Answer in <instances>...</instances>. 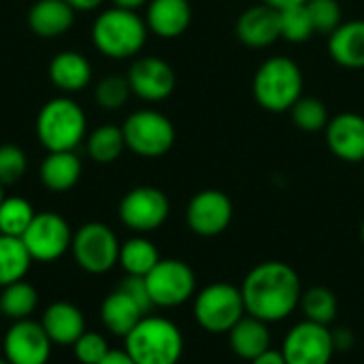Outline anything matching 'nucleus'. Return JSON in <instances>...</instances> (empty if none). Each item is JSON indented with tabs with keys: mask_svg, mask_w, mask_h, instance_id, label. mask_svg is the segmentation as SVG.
I'll list each match as a JSON object with an SVG mask.
<instances>
[{
	"mask_svg": "<svg viewBox=\"0 0 364 364\" xmlns=\"http://www.w3.org/2000/svg\"><path fill=\"white\" fill-rule=\"evenodd\" d=\"M239 288L245 314L267 324L290 318L301 305L303 296L299 273L282 260H267L256 264Z\"/></svg>",
	"mask_w": 364,
	"mask_h": 364,
	"instance_id": "1",
	"label": "nucleus"
},
{
	"mask_svg": "<svg viewBox=\"0 0 364 364\" xmlns=\"http://www.w3.org/2000/svg\"><path fill=\"white\" fill-rule=\"evenodd\" d=\"M305 77L296 60L288 55L267 58L254 73L252 94L260 109L269 113H286L303 96Z\"/></svg>",
	"mask_w": 364,
	"mask_h": 364,
	"instance_id": "2",
	"label": "nucleus"
},
{
	"mask_svg": "<svg viewBox=\"0 0 364 364\" xmlns=\"http://www.w3.org/2000/svg\"><path fill=\"white\" fill-rule=\"evenodd\" d=\"M147 23L136 11L111 6L92 23L94 47L111 60H128L139 55L147 43Z\"/></svg>",
	"mask_w": 364,
	"mask_h": 364,
	"instance_id": "3",
	"label": "nucleus"
},
{
	"mask_svg": "<svg viewBox=\"0 0 364 364\" xmlns=\"http://www.w3.org/2000/svg\"><path fill=\"white\" fill-rule=\"evenodd\" d=\"M124 350L134 364H179L183 356V335L175 322L145 316L124 337Z\"/></svg>",
	"mask_w": 364,
	"mask_h": 364,
	"instance_id": "4",
	"label": "nucleus"
},
{
	"mask_svg": "<svg viewBox=\"0 0 364 364\" xmlns=\"http://www.w3.org/2000/svg\"><path fill=\"white\" fill-rule=\"evenodd\" d=\"M87 117L68 96L47 100L36 115V136L47 151H75L87 136Z\"/></svg>",
	"mask_w": 364,
	"mask_h": 364,
	"instance_id": "5",
	"label": "nucleus"
},
{
	"mask_svg": "<svg viewBox=\"0 0 364 364\" xmlns=\"http://www.w3.org/2000/svg\"><path fill=\"white\" fill-rule=\"evenodd\" d=\"M126 149L139 158H162L166 156L177 139L173 122L156 109H139L122 124Z\"/></svg>",
	"mask_w": 364,
	"mask_h": 364,
	"instance_id": "6",
	"label": "nucleus"
},
{
	"mask_svg": "<svg viewBox=\"0 0 364 364\" xmlns=\"http://www.w3.org/2000/svg\"><path fill=\"white\" fill-rule=\"evenodd\" d=\"M245 316L241 288L215 282L194 296V318L198 326L211 335H228V331Z\"/></svg>",
	"mask_w": 364,
	"mask_h": 364,
	"instance_id": "7",
	"label": "nucleus"
},
{
	"mask_svg": "<svg viewBox=\"0 0 364 364\" xmlns=\"http://www.w3.org/2000/svg\"><path fill=\"white\" fill-rule=\"evenodd\" d=\"M119 247L117 235L102 222H87L73 232V258L79 269L92 275L109 273L119 262Z\"/></svg>",
	"mask_w": 364,
	"mask_h": 364,
	"instance_id": "8",
	"label": "nucleus"
},
{
	"mask_svg": "<svg viewBox=\"0 0 364 364\" xmlns=\"http://www.w3.org/2000/svg\"><path fill=\"white\" fill-rule=\"evenodd\" d=\"M147 290L154 307H179L188 303L196 292L194 269L177 258H162L147 275Z\"/></svg>",
	"mask_w": 364,
	"mask_h": 364,
	"instance_id": "9",
	"label": "nucleus"
},
{
	"mask_svg": "<svg viewBox=\"0 0 364 364\" xmlns=\"http://www.w3.org/2000/svg\"><path fill=\"white\" fill-rule=\"evenodd\" d=\"M171 213L168 196L154 186L132 188L119 203V220L126 228L147 235L164 226Z\"/></svg>",
	"mask_w": 364,
	"mask_h": 364,
	"instance_id": "10",
	"label": "nucleus"
},
{
	"mask_svg": "<svg viewBox=\"0 0 364 364\" xmlns=\"http://www.w3.org/2000/svg\"><path fill=\"white\" fill-rule=\"evenodd\" d=\"M28 254L36 262H53L60 260L73 243V230L68 222L53 211L36 213L32 224L21 237Z\"/></svg>",
	"mask_w": 364,
	"mask_h": 364,
	"instance_id": "11",
	"label": "nucleus"
},
{
	"mask_svg": "<svg viewBox=\"0 0 364 364\" xmlns=\"http://www.w3.org/2000/svg\"><path fill=\"white\" fill-rule=\"evenodd\" d=\"M335 352L333 331L309 320L294 324L282 343L286 364H331Z\"/></svg>",
	"mask_w": 364,
	"mask_h": 364,
	"instance_id": "12",
	"label": "nucleus"
},
{
	"mask_svg": "<svg viewBox=\"0 0 364 364\" xmlns=\"http://www.w3.org/2000/svg\"><path fill=\"white\" fill-rule=\"evenodd\" d=\"M235 215V207L228 194L222 190H200L186 207V224L198 237H218L228 230Z\"/></svg>",
	"mask_w": 364,
	"mask_h": 364,
	"instance_id": "13",
	"label": "nucleus"
},
{
	"mask_svg": "<svg viewBox=\"0 0 364 364\" xmlns=\"http://www.w3.org/2000/svg\"><path fill=\"white\" fill-rule=\"evenodd\" d=\"M51 339L41 322L17 320L9 326L2 348L11 364H47L51 358Z\"/></svg>",
	"mask_w": 364,
	"mask_h": 364,
	"instance_id": "14",
	"label": "nucleus"
},
{
	"mask_svg": "<svg viewBox=\"0 0 364 364\" xmlns=\"http://www.w3.org/2000/svg\"><path fill=\"white\" fill-rule=\"evenodd\" d=\"M128 83L134 96L147 102L166 100L177 87V75L173 66L156 55H143L128 68Z\"/></svg>",
	"mask_w": 364,
	"mask_h": 364,
	"instance_id": "15",
	"label": "nucleus"
},
{
	"mask_svg": "<svg viewBox=\"0 0 364 364\" xmlns=\"http://www.w3.org/2000/svg\"><path fill=\"white\" fill-rule=\"evenodd\" d=\"M328 149L343 162H364V115L343 111L328 119L324 128Z\"/></svg>",
	"mask_w": 364,
	"mask_h": 364,
	"instance_id": "16",
	"label": "nucleus"
},
{
	"mask_svg": "<svg viewBox=\"0 0 364 364\" xmlns=\"http://www.w3.org/2000/svg\"><path fill=\"white\" fill-rule=\"evenodd\" d=\"M235 34H237L239 43L250 49L271 47L273 43H277L282 38L279 11L264 2L245 9L235 23Z\"/></svg>",
	"mask_w": 364,
	"mask_h": 364,
	"instance_id": "17",
	"label": "nucleus"
},
{
	"mask_svg": "<svg viewBox=\"0 0 364 364\" xmlns=\"http://www.w3.org/2000/svg\"><path fill=\"white\" fill-rule=\"evenodd\" d=\"M145 23L158 38H179L192 23L190 0H149Z\"/></svg>",
	"mask_w": 364,
	"mask_h": 364,
	"instance_id": "18",
	"label": "nucleus"
},
{
	"mask_svg": "<svg viewBox=\"0 0 364 364\" xmlns=\"http://www.w3.org/2000/svg\"><path fill=\"white\" fill-rule=\"evenodd\" d=\"M75 13L66 0H36L28 9V28L38 38H58L73 28Z\"/></svg>",
	"mask_w": 364,
	"mask_h": 364,
	"instance_id": "19",
	"label": "nucleus"
},
{
	"mask_svg": "<svg viewBox=\"0 0 364 364\" xmlns=\"http://www.w3.org/2000/svg\"><path fill=\"white\" fill-rule=\"evenodd\" d=\"M328 55L341 68H364V19H348L328 36Z\"/></svg>",
	"mask_w": 364,
	"mask_h": 364,
	"instance_id": "20",
	"label": "nucleus"
},
{
	"mask_svg": "<svg viewBox=\"0 0 364 364\" xmlns=\"http://www.w3.org/2000/svg\"><path fill=\"white\" fill-rule=\"evenodd\" d=\"M41 324L55 346H73L85 333V318L81 309L66 301L51 303L43 314Z\"/></svg>",
	"mask_w": 364,
	"mask_h": 364,
	"instance_id": "21",
	"label": "nucleus"
},
{
	"mask_svg": "<svg viewBox=\"0 0 364 364\" xmlns=\"http://www.w3.org/2000/svg\"><path fill=\"white\" fill-rule=\"evenodd\" d=\"M49 79L51 83L64 92L75 94L85 90L92 83V64L90 60L79 51H60L49 62Z\"/></svg>",
	"mask_w": 364,
	"mask_h": 364,
	"instance_id": "22",
	"label": "nucleus"
},
{
	"mask_svg": "<svg viewBox=\"0 0 364 364\" xmlns=\"http://www.w3.org/2000/svg\"><path fill=\"white\" fill-rule=\"evenodd\" d=\"M228 343L235 356L241 360H254L262 352L271 348V331L269 324L254 318V316H243L230 331H228Z\"/></svg>",
	"mask_w": 364,
	"mask_h": 364,
	"instance_id": "23",
	"label": "nucleus"
},
{
	"mask_svg": "<svg viewBox=\"0 0 364 364\" xmlns=\"http://www.w3.org/2000/svg\"><path fill=\"white\" fill-rule=\"evenodd\" d=\"M83 166L75 151H49L41 162V183L51 192H68L81 179Z\"/></svg>",
	"mask_w": 364,
	"mask_h": 364,
	"instance_id": "24",
	"label": "nucleus"
},
{
	"mask_svg": "<svg viewBox=\"0 0 364 364\" xmlns=\"http://www.w3.org/2000/svg\"><path fill=\"white\" fill-rule=\"evenodd\" d=\"M147 314L132 301L122 288L113 290L100 307V320L105 328L117 337H126Z\"/></svg>",
	"mask_w": 364,
	"mask_h": 364,
	"instance_id": "25",
	"label": "nucleus"
},
{
	"mask_svg": "<svg viewBox=\"0 0 364 364\" xmlns=\"http://www.w3.org/2000/svg\"><path fill=\"white\" fill-rule=\"evenodd\" d=\"M32 264L23 241L19 237L0 235V288L21 282Z\"/></svg>",
	"mask_w": 364,
	"mask_h": 364,
	"instance_id": "26",
	"label": "nucleus"
},
{
	"mask_svg": "<svg viewBox=\"0 0 364 364\" xmlns=\"http://www.w3.org/2000/svg\"><path fill=\"white\" fill-rule=\"evenodd\" d=\"M160 260L162 258H160L158 247L149 239H145L143 235L128 239L119 247V264L126 271V275L145 277Z\"/></svg>",
	"mask_w": 364,
	"mask_h": 364,
	"instance_id": "27",
	"label": "nucleus"
},
{
	"mask_svg": "<svg viewBox=\"0 0 364 364\" xmlns=\"http://www.w3.org/2000/svg\"><path fill=\"white\" fill-rule=\"evenodd\" d=\"M85 149H87V156L98 164L115 162L122 156V151L126 149L122 126L105 124V126L94 128L85 136Z\"/></svg>",
	"mask_w": 364,
	"mask_h": 364,
	"instance_id": "28",
	"label": "nucleus"
},
{
	"mask_svg": "<svg viewBox=\"0 0 364 364\" xmlns=\"http://www.w3.org/2000/svg\"><path fill=\"white\" fill-rule=\"evenodd\" d=\"M38 305V292L28 282H15L2 288L0 292V311L4 318L17 322L28 320Z\"/></svg>",
	"mask_w": 364,
	"mask_h": 364,
	"instance_id": "29",
	"label": "nucleus"
},
{
	"mask_svg": "<svg viewBox=\"0 0 364 364\" xmlns=\"http://www.w3.org/2000/svg\"><path fill=\"white\" fill-rule=\"evenodd\" d=\"M301 311L305 316V320L316 322V324H333L339 311V301L335 296V292L331 288L324 286H314L309 290L303 292L301 296Z\"/></svg>",
	"mask_w": 364,
	"mask_h": 364,
	"instance_id": "30",
	"label": "nucleus"
},
{
	"mask_svg": "<svg viewBox=\"0 0 364 364\" xmlns=\"http://www.w3.org/2000/svg\"><path fill=\"white\" fill-rule=\"evenodd\" d=\"M34 215L36 211L32 203L23 196H4V200L0 203V235L21 239Z\"/></svg>",
	"mask_w": 364,
	"mask_h": 364,
	"instance_id": "31",
	"label": "nucleus"
},
{
	"mask_svg": "<svg viewBox=\"0 0 364 364\" xmlns=\"http://www.w3.org/2000/svg\"><path fill=\"white\" fill-rule=\"evenodd\" d=\"M288 113H290L292 124L303 132H320L326 128L331 119L324 100L316 96H301Z\"/></svg>",
	"mask_w": 364,
	"mask_h": 364,
	"instance_id": "32",
	"label": "nucleus"
},
{
	"mask_svg": "<svg viewBox=\"0 0 364 364\" xmlns=\"http://www.w3.org/2000/svg\"><path fill=\"white\" fill-rule=\"evenodd\" d=\"M279 28H282V38H286L288 43H296V45L309 41L316 32L307 4L279 11Z\"/></svg>",
	"mask_w": 364,
	"mask_h": 364,
	"instance_id": "33",
	"label": "nucleus"
},
{
	"mask_svg": "<svg viewBox=\"0 0 364 364\" xmlns=\"http://www.w3.org/2000/svg\"><path fill=\"white\" fill-rule=\"evenodd\" d=\"M130 94H132V90H130L128 77H124V75L102 77L94 85V100L105 111H117V109H122L128 102Z\"/></svg>",
	"mask_w": 364,
	"mask_h": 364,
	"instance_id": "34",
	"label": "nucleus"
},
{
	"mask_svg": "<svg viewBox=\"0 0 364 364\" xmlns=\"http://www.w3.org/2000/svg\"><path fill=\"white\" fill-rule=\"evenodd\" d=\"M307 11L314 21V30L318 34L331 36L343 23V9L339 0H309Z\"/></svg>",
	"mask_w": 364,
	"mask_h": 364,
	"instance_id": "35",
	"label": "nucleus"
},
{
	"mask_svg": "<svg viewBox=\"0 0 364 364\" xmlns=\"http://www.w3.org/2000/svg\"><path fill=\"white\" fill-rule=\"evenodd\" d=\"M26 171H28L26 151L13 143L0 145V183L13 186L26 175Z\"/></svg>",
	"mask_w": 364,
	"mask_h": 364,
	"instance_id": "36",
	"label": "nucleus"
},
{
	"mask_svg": "<svg viewBox=\"0 0 364 364\" xmlns=\"http://www.w3.org/2000/svg\"><path fill=\"white\" fill-rule=\"evenodd\" d=\"M73 352H75V358L81 364H98L109 354V346H107V339L102 335L85 331L73 343Z\"/></svg>",
	"mask_w": 364,
	"mask_h": 364,
	"instance_id": "37",
	"label": "nucleus"
},
{
	"mask_svg": "<svg viewBox=\"0 0 364 364\" xmlns=\"http://www.w3.org/2000/svg\"><path fill=\"white\" fill-rule=\"evenodd\" d=\"M119 288L132 299V301H136V305L145 311V314H149L151 311V307H154V303H151V296H149V290H147V282H145V277H139V275H126L124 277V282L119 284Z\"/></svg>",
	"mask_w": 364,
	"mask_h": 364,
	"instance_id": "38",
	"label": "nucleus"
},
{
	"mask_svg": "<svg viewBox=\"0 0 364 364\" xmlns=\"http://www.w3.org/2000/svg\"><path fill=\"white\" fill-rule=\"evenodd\" d=\"M354 333L350 328H337L333 331V343L337 352H350L354 348Z\"/></svg>",
	"mask_w": 364,
	"mask_h": 364,
	"instance_id": "39",
	"label": "nucleus"
},
{
	"mask_svg": "<svg viewBox=\"0 0 364 364\" xmlns=\"http://www.w3.org/2000/svg\"><path fill=\"white\" fill-rule=\"evenodd\" d=\"M252 364H286V360H284L282 350H273V348H269V350H267V352H262L258 358H254Z\"/></svg>",
	"mask_w": 364,
	"mask_h": 364,
	"instance_id": "40",
	"label": "nucleus"
},
{
	"mask_svg": "<svg viewBox=\"0 0 364 364\" xmlns=\"http://www.w3.org/2000/svg\"><path fill=\"white\" fill-rule=\"evenodd\" d=\"M98 364H134V360L126 354V350H109V354Z\"/></svg>",
	"mask_w": 364,
	"mask_h": 364,
	"instance_id": "41",
	"label": "nucleus"
},
{
	"mask_svg": "<svg viewBox=\"0 0 364 364\" xmlns=\"http://www.w3.org/2000/svg\"><path fill=\"white\" fill-rule=\"evenodd\" d=\"M75 11H94L98 9L105 0H66Z\"/></svg>",
	"mask_w": 364,
	"mask_h": 364,
	"instance_id": "42",
	"label": "nucleus"
},
{
	"mask_svg": "<svg viewBox=\"0 0 364 364\" xmlns=\"http://www.w3.org/2000/svg\"><path fill=\"white\" fill-rule=\"evenodd\" d=\"M277 11H284V9H290V6H299V4H307L309 0H260Z\"/></svg>",
	"mask_w": 364,
	"mask_h": 364,
	"instance_id": "43",
	"label": "nucleus"
},
{
	"mask_svg": "<svg viewBox=\"0 0 364 364\" xmlns=\"http://www.w3.org/2000/svg\"><path fill=\"white\" fill-rule=\"evenodd\" d=\"M149 0H113V6H119V9H128V11H136L141 6H147Z\"/></svg>",
	"mask_w": 364,
	"mask_h": 364,
	"instance_id": "44",
	"label": "nucleus"
},
{
	"mask_svg": "<svg viewBox=\"0 0 364 364\" xmlns=\"http://www.w3.org/2000/svg\"><path fill=\"white\" fill-rule=\"evenodd\" d=\"M2 188H4V186H2V183H0V203H2V200H4V190H2Z\"/></svg>",
	"mask_w": 364,
	"mask_h": 364,
	"instance_id": "45",
	"label": "nucleus"
},
{
	"mask_svg": "<svg viewBox=\"0 0 364 364\" xmlns=\"http://www.w3.org/2000/svg\"><path fill=\"white\" fill-rule=\"evenodd\" d=\"M360 239H363V243H364V220H363V224H360Z\"/></svg>",
	"mask_w": 364,
	"mask_h": 364,
	"instance_id": "46",
	"label": "nucleus"
},
{
	"mask_svg": "<svg viewBox=\"0 0 364 364\" xmlns=\"http://www.w3.org/2000/svg\"><path fill=\"white\" fill-rule=\"evenodd\" d=\"M0 364H11V363H9L6 358H0Z\"/></svg>",
	"mask_w": 364,
	"mask_h": 364,
	"instance_id": "47",
	"label": "nucleus"
},
{
	"mask_svg": "<svg viewBox=\"0 0 364 364\" xmlns=\"http://www.w3.org/2000/svg\"><path fill=\"white\" fill-rule=\"evenodd\" d=\"M0 318H2V311H0Z\"/></svg>",
	"mask_w": 364,
	"mask_h": 364,
	"instance_id": "48",
	"label": "nucleus"
},
{
	"mask_svg": "<svg viewBox=\"0 0 364 364\" xmlns=\"http://www.w3.org/2000/svg\"><path fill=\"white\" fill-rule=\"evenodd\" d=\"M363 164H364V162H363Z\"/></svg>",
	"mask_w": 364,
	"mask_h": 364,
	"instance_id": "49",
	"label": "nucleus"
}]
</instances>
